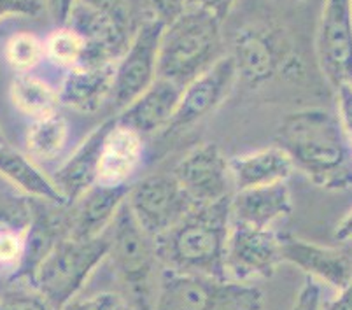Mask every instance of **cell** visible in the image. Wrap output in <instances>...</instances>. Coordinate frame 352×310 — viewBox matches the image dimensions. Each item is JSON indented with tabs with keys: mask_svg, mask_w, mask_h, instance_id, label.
<instances>
[{
	"mask_svg": "<svg viewBox=\"0 0 352 310\" xmlns=\"http://www.w3.org/2000/svg\"><path fill=\"white\" fill-rule=\"evenodd\" d=\"M275 146L316 186L329 191L352 186V144L335 113L307 107L287 114L275 132Z\"/></svg>",
	"mask_w": 352,
	"mask_h": 310,
	"instance_id": "1",
	"label": "cell"
},
{
	"mask_svg": "<svg viewBox=\"0 0 352 310\" xmlns=\"http://www.w3.org/2000/svg\"><path fill=\"white\" fill-rule=\"evenodd\" d=\"M232 232V197L195 206L181 221L156 239L163 268L226 277V247Z\"/></svg>",
	"mask_w": 352,
	"mask_h": 310,
	"instance_id": "2",
	"label": "cell"
},
{
	"mask_svg": "<svg viewBox=\"0 0 352 310\" xmlns=\"http://www.w3.org/2000/svg\"><path fill=\"white\" fill-rule=\"evenodd\" d=\"M221 23L212 12L188 4L182 14L163 28L158 78L184 88L219 62L226 54Z\"/></svg>",
	"mask_w": 352,
	"mask_h": 310,
	"instance_id": "3",
	"label": "cell"
},
{
	"mask_svg": "<svg viewBox=\"0 0 352 310\" xmlns=\"http://www.w3.org/2000/svg\"><path fill=\"white\" fill-rule=\"evenodd\" d=\"M107 233V260H111L114 276L123 287L121 298L135 310H155L163 274L156 239L135 221L126 202Z\"/></svg>",
	"mask_w": 352,
	"mask_h": 310,
	"instance_id": "4",
	"label": "cell"
},
{
	"mask_svg": "<svg viewBox=\"0 0 352 310\" xmlns=\"http://www.w3.org/2000/svg\"><path fill=\"white\" fill-rule=\"evenodd\" d=\"M263 302L256 284L163 268L155 310H261Z\"/></svg>",
	"mask_w": 352,
	"mask_h": 310,
	"instance_id": "5",
	"label": "cell"
},
{
	"mask_svg": "<svg viewBox=\"0 0 352 310\" xmlns=\"http://www.w3.org/2000/svg\"><path fill=\"white\" fill-rule=\"evenodd\" d=\"M109 233L97 239L67 236L44 258L30 284L56 310L78 296L98 265L107 260Z\"/></svg>",
	"mask_w": 352,
	"mask_h": 310,
	"instance_id": "6",
	"label": "cell"
},
{
	"mask_svg": "<svg viewBox=\"0 0 352 310\" xmlns=\"http://www.w3.org/2000/svg\"><path fill=\"white\" fill-rule=\"evenodd\" d=\"M126 206L135 221L155 239L174 228L197 203L174 174H153L130 186Z\"/></svg>",
	"mask_w": 352,
	"mask_h": 310,
	"instance_id": "7",
	"label": "cell"
},
{
	"mask_svg": "<svg viewBox=\"0 0 352 310\" xmlns=\"http://www.w3.org/2000/svg\"><path fill=\"white\" fill-rule=\"evenodd\" d=\"M165 23L149 16L116 63L111 104L123 111L158 79L160 43Z\"/></svg>",
	"mask_w": 352,
	"mask_h": 310,
	"instance_id": "8",
	"label": "cell"
},
{
	"mask_svg": "<svg viewBox=\"0 0 352 310\" xmlns=\"http://www.w3.org/2000/svg\"><path fill=\"white\" fill-rule=\"evenodd\" d=\"M280 263H284L280 233L232 221L225 260L228 279L254 284L274 276Z\"/></svg>",
	"mask_w": 352,
	"mask_h": 310,
	"instance_id": "9",
	"label": "cell"
},
{
	"mask_svg": "<svg viewBox=\"0 0 352 310\" xmlns=\"http://www.w3.org/2000/svg\"><path fill=\"white\" fill-rule=\"evenodd\" d=\"M316 54L333 89L352 85V0H324Z\"/></svg>",
	"mask_w": 352,
	"mask_h": 310,
	"instance_id": "10",
	"label": "cell"
},
{
	"mask_svg": "<svg viewBox=\"0 0 352 310\" xmlns=\"http://www.w3.org/2000/svg\"><path fill=\"white\" fill-rule=\"evenodd\" d=\"M172 174L197 206L217 202L235 193L230 159L214 142L191 149L175 165Z\"/></svg>",
	"mask_w": 352,
	"mask_h": 310,
	"instance_id": "11",
	"label": "cell"
},
{
	"mask_svg": "<svg viewBox=\"0 0 352 310\" xmlns=\"http://www.w3.org/2000/svg\"><path fill=\"white\" fill-rule=\"evenodd\" d=\"M236 79L239 78L233 58L230 54H225L209 70L182 88L175 114L165 132L184 130L212 114L226 100Z\"/></svg>",
	"mask_w": 352,
	"mask_h": 310,
	"instance_id": "12",
	"label": "cell"
},
{
	"mask_svg": "<svg viewBox=\"0 0 352 310\" xmlns=\"http://www.w3.org/2000/svg\"><path fill=\"white\" fill-rule=\"evenodd\" d=\"M70 206L30 198V223L25 232L23 256L12 272V280L30 283L44 258L70 236Z\"/></svg>",
	"mask_w": 352,
	"mask_h": 310,
	"instance_id": "13",
	"label": "cell"
},
{
	"mask_svg": "<svg viewBox=\"0 0 352 310\" xmlns=\"http://www.w3.org/2000/svg\"><path fill=\"white\" fill-rule=\"evenodd\" d=\"M340 244L321 245L298 236L283 235V261L298 267L307 277L342 291L352 283V242Z\"/></svg>",
	"mask_w": 352,
	"mask_h": 310,
	"instance_id": "14",
	"label": "cell"
},
{
	"mask_svg": "<svg viewBox=\"0 0 352 310\" xmlns=\"http://www.w3.org/2000/svg\"><path fill=\"white\" fill-rule=\"evenodd\" d=\"M230 56L235 63L236 78L252 88L270 81L286 58L275 35L254 25L236 30Z\"/></svg>",
	"mask_w": 352,
	"mask_h": 310,
	"instance_id": "15",
	"label": "cell"
},
{
	"mask_svg": "<svg viewBox=\"0 0 352 310\" xmlns=\"http://www.w3.org/2000/svg\"><path fill=\"white\" fill-rule=\"evenodd\" d=\"M116 118H109L98 124L94 132L74 149L72 155L60 165L51 179L54 181L60 193L65 197L69 203H74L78 198L95 186L100 175V158L105 137L113 129Z\"/></svg>",
	"mask_w": 352,
	"mask_h": 310,
	"instance_id": "16",
	"label": "cell"
},
{
	"mask_svg": "<svg viewBox=\"0 0 352 310\" xmlns=\"http://www.w3.org/2000/svg\"><path fill=\"white\" fill-rule=\"evenodd\" d=\"M130 184L97 182L81 198L70 203V236L97 239L104 235L126 202Z\"/></svg>",
	"mask_w": 352,
	"mask_h": 310,
	"instance_id": "17",
	"label": "cell"
},
{
	"mask_svg": "<svg viewBox=\"0 0 352 310\" xmlns=\"http://www.w3.org/2000/svg\"><path fill=\"white\" fill-rule=\"evenodd\" d=\"M118 62H82L67 72L60 86L62 105L76 113L94 114L111 100Z\"/></svg>",
	"mask_w": 352,
	"mask_h": 310,
	"instance_id": "18",
	"label": "cell"
},
{
	"mask_svg": "<svg viewBox=\"0 0 352 310\" xmlns=\"http://www.w3.org/2000/svg\"><path fill=\"white\" fill-rule=\"evenodd\" d=\"M182 88L175 82L158 78L140 97L120 111L116 121L140 137L166 130L177 109Z\"/></svg>",
	"mask_w": 352,
	"mask_h": 310,
	"instance_id": "19",
	"label": "cell"
},
{
	"mask_svg": "<svg viewBox=\"0 0 352 310\" xmlns=\"http://www.w3.org/2000/svg\"><path fill=\"white\" fill-rule=\"evenodd\" d=\"M293 210L286 182L240 190L232 195V221L256 228H272Z\"/></svg>",
	"mask_w": 352,
	"mask_h": 310,
	"instance_id": "20",
	"label": "cell"
},
{
	"mask_svg": "<svg viewBox=\"0 0 352 310\" xmlns=\"http://www.w3.org/2000/svg\"><path fill=\"white\" fill-rule=\"evenodd\" d=\"M230 170L233 188L240 191L286 182L296 168L289 156L279 146H274L235 156L230 159Z\"/></svg>",
	"mask_w": 352,
	"mask_h": 310,
	"instance_id": "21",
	"label": "cell"
},
{
	"mask_svg": "<svg viewBox=\"0 0 352 310\" xmlns=\"http://www.w3.org/2000/svg\"><path fill=\"white\" fill-rule=\"evenodd\" d=\"M0 177L12 184L23 197L46 200L56 206H70L53 179L37 167V162L4 142H0Z\"/></svg>",
	"mask_w": 352,
	"mask_h": 310,
	"instance_id": "22",
	"label": "cell"
},
{
	"mask_svg": "<svg viewBox=\"0 0 352 310\" xmlns=\"http://www.w3.org/2000/svg\"><path fill=\"white\" fill-rule=\"evenodd\" d=\"M142 137L114 121L102 148L98 182L128 184L142 163Z\"/></svg>",
	"mask_w": 352,
	"mask_h": 310,
	"instance_id": "23",
	"label": "cell"
},
{
	"mask_svg": "<svg viewBox=\"0 0 352 310\" xmlns=\"http://www.w3.org/2000/svg\"><path fill=\"white\" fill-rule=\"evenodd\" d=\"M9 98L21 114L32 120L58 113L62 105L58 89L30 74H18L12 79Z\"/></svg>",
	"mask_w": 352,
	"mask_h": 310,
	"instance_id": "24",
	"label": "cell"
},
{
	"mask_svg": "<svg viewBox=\"0 0 352 310\" xmlns=\"http://www.w3.org/2000/svg\"><path fill=\"white\" fill-rule=\"evenodd\" d=\"M69 133V121L60 113L32 120L25 137L27 155L37 163L54 162L65 149Z\"/></svg>",
	"mask_w": 352,
	"mask_h": 310,
	"instance_id": "25",
	"label": "cell"
},
{
	"mask_svg": "<svg viewBox=\"0 0 352 310\" xmlns=\"http://www.w3.org/2000/svg\"><path fill=\"white\" fill-rule=\"evenodd\" d=\"M74 9L113 25L132 37L137 28L149 18H142L144 11H147L142 0H78Z\"/></svg>",
	"mask_w": 352,
	"mask_h": 310,
	"instance_id": "26",
	"label": "cell"
},
{
	"mask_svg": "<svg viewBox=\"0 0 352 310\" xmlns=\"http://www.w3.org/2000/svg\"><path fill=\"white\" fill-rule=\"evenodd\" d=\"M86 49L88 44L82 39V35L70 27H58L44 41L46 58L63 69H72L82 63Z\"/></svg>",
	"mask_w": 352,
	"mask_h": 310,
	"instance_id": "27",
	"label": "cell"
},
{
	"mask_svg": "<svg viewBox=\"0 0 352 310\" xmlns=\"http://www.w3.org/2000/svg\"><path fill=\"white\" fill-rule=\"evenodd\" d=\"M6 62L18 74H28L34 67L39 65L46 56L44 43L28 32H20L9 37L4 46Z\"/></svg>",
	"mask_w": 352,
	"mask_h": 310,
	"instance_id": "28",
	"label": "cell"
},
{
	"mask_svg": "<svg viewBox=\"0 0 352 310\" xmlns=\"http://www.w3.org/2000/svg\"><path fill=\"white\" fill-rule=\"evenodd\" d=\"M0 310H56L41 291L35 289L30 283L16 280L0 296Z\"/></svg>",
	"mask_w": 352,
	"mask_h": 310,
	"instance_id": "29",
	"label": "cell"
},
{
	"mask_svg": "<svg viewBox=\"0 0 352 310\" xmlns=\"http://www.w3.org/2000/svg\"><path fill=\"white\" fill-rule=\"evenodd\" d=\"M25 232L14 226H0V267L14 268L23 256ZM12 270V272H14Z\"/></svg>",
	"mask_w": 352,
	"mask_h": 310,
	"instance_id": "30",
	"label": "cell"
},
{
	"mask_svg": "<svg viewBox=\"0 0 352 310\" xmlns=\"http://www.w3.org/2000/svg\"><path fill=\"white\" fill-rule=\"evenodd\" d=\"M46 5L43 0H0V21L12 18H39Z\"/></svg>",
	"mask_w": 352,
	"mask_h": 310,
	"instance_id": "31",
	"label": "cell"
},
{
	"mask_svg": "<svg viewBox=\"0 0 352 310\" xmlns=\"http://www.w3.org/2000/svg\"><path fill=\"white\" fill-rule=\"evenodd\" d=\"M121 300H123L121 295H116V293H98V295L88 296V298L76 296L60 310H116Z\"/></svg>",
	"mask_w": 352,
	"mask_h": 310,
	"instance_id": "32",
	"label": "cell"
},
{
	"mask_svg": "<svg viewBox=\"0 0 352 310\" xmlns=\"http://www.w3.org/2000/svg\"><path fill=\"white\" fill-rule=\"evenodd\" d=\"M142 4L146 5L149 16L168 25L184 12L190 0H142Z\"/></svg>",
	"mask_w": 352,
	"mask_h": 310,
	"instance_id": "33",
	"label": "cell"
},
{
	"mask_svg": "<svg viewBox=\"0 0 352 310\" xmlns=\"http://www.w3.org/2000/svg\"><path fill=\"white\" fill-rule=\"evenodd\" d=\"M321 287L316 283V279L307 277L303 286L300 287L298 295L294 298L291 310H321Z\"/></svg>",
	"mask_w": 352,
	"mask_h": 310,
	"instance_id": "34",
	"label": "cell"
},
{
	"mask_svg": "<svg viewBox=\"0 0 352 310\" xmlns=\"http://www.w3.org/2000/svg\"><path fill=\"white\" fill-rule=\"evenodd\" d=\"M337 91V116L349 142L352 144V85H342Z\"/></svg>",
	"mask_w": 352,
	"mask_h": 310,
	"instance_id": "35",
	"label": "cell"
},
{
	"mask_svg": "<svg viewBox=\"0 0 352 310\" xmlns=\"http://www.w3.org/2000/svg\"><path fill=\"white\" fill-rule=\"evenodd\" d=\"M78 0H44L46 12L56 27H67Z\"/></svg>",
	"mask_w": 352,
	"mask_h": 310,
	"instance_id": "36",
	"label": "cell"
},
{
	"mask_svg": "<svg viewBox=\"0 0 352 310\" xmlns=\"http://www.w3.org/2000/svg\"><path fill=\"white\" fill-rule=\"evenodd\" d=\"M190 4L206 9V11L212 12L216 18H219L221 21H225L232 12L233 5L236 4V0H190Z\"/></svg>",
	"mask_w": 352,
	"mask_h": 310,
	"instance_id": "37",
	"label": "cell"
},
{
	"mask_svg": "<svg viewBox=\"0 0 352 310\" xmlns=\"http://www.w3.org/2000/svg\"><path fill=\"white\" fill-rule=\"evenodd\" d=\"M321 310H352V283L331 302L321 305Z\"/></svg>",
	"mask_w": 352,
	"mask_h": 310,
	"instance_id": "38",
	"label": "cell"
},
{
	"mask_svg": "<svg viewBox=\"0 0 352 310\" xmlns=\"http://www.w3.org/2000/svg\"><path fill=\"white\" fill-rule=\"evenodd\" d=\"M335 239L338 242H352V210L338 223L335 230Z\"/></svg>",
	"mask_w": 352,
	"mask_h": 310,
	"instance_id": "39",
	"label": "cell"
},
{
	"mask_svg": "<svg viewBox=\"0 0 352 310\" xmlns=\"http://www.w3.org/2000/svg\"><path fill=\"white\" fill-rule=\"evenodd\" d=\"M116 310H135V309H133V307L130 305V303L124 302V300H121V303H120V305H118Z\"/></svg>",
	"mask_w": 352,
	"mask_h": 310,
	"instance_id": "40",
	"label": "cell"
}]
</instances>
